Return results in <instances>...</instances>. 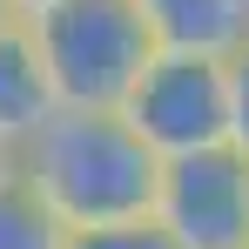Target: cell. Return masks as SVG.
<instances>
[{"label": "cell", "mask_w": 249, "mask_h": 249, "mask_svg": "<svg viewBox=\"0 0 249 249\" xmlns=\"http://www.w3.org/2000/svg\"><path fill=\"white\" fill-rule=\"evenodd\" d=\"M14 175L68 229H108L155 215L162 155L122 122V108H54L14 148Z\"/></svg>", "instance_id": "6da1fadb"}, {"label": "cell", "mask_w": 249, "mask_h": 249, "mask_svg": "<svg viewBox=\"0 0 249 249\" xmlns=\"http://www.w3.org/2000/svg\"><path fill=\"white\" fill-rule=\"evenodd\" d=\"M54 108H122L135 74L155 61V27L135 0H61L27 20Z\"/></svg>", "instance_id": "7a4b0ae2"}, {"label": "cell", "mask_w": 249, "mask_h": 249, "mask_svg": "<svg viewBox=\"0 0 249 249\" xmlns=\"http://www.w3.org/2000/svg\"><path fill=\"white\" fill-rule=\"evenodd\" d=\"M122 122L162 162L229 142V74H222V54L155 47V61L135 74V88H128V101H122Z\"/></svg>", "instance_id": "3957f363"}, {"label": "cell", "mask_w": 249, "mask_h": 249, "mask_svg": "<svg viewBox=\"0 0 249 249\" xmlns=\"http://www.w3.org/2000/svg\"><path fill=\"white\" fill-rule=\"evenodd\" d=\"M155 222L182 249H249V155L236 142L168 155L155 182Z\"/></svg>", "instance_id": "277c9868"}, {"label": "cell", "mask_w": 249, "mask_h": 249, "mask_svg": "<svg viewBox=\"0 0 249 249\" xmlns=\"http://www.w3.org/2000/svg\"><path fill=\"white\" fill-rule=\"evenodd\" d=\"M47 115H54V88H47L41 47L27 34V20H7L0 27V148L14 155Z\"/></svg>", "instance_id": "5b68a950"}, {"label": "cell", "mask_w": 249, "mask_h": 249, "mask_svg": "<svg viewBox=\"0 0 249 249\" xmlns=\"http://www.w3.org/2000/svg\"><path fill=\"white\" fill-rule=\"evenodd\" d=\"M135 7L162 47L229 54L236 41H249V0H135Z\"/></svg>", "instance_id": "8992f818"}, {"label": "cell", "mask_w": 249, "mask_h": 249, "mask_svg": "<svg viewBox=\"0 0 249 249\" xmlns=\"http://www.w3.org/2000/svg\"><path fill=\"white\" fill-rule=\"evenodd\" d=\"M68 236L74 229L7 168L0 175V249H68Z\"/></svg>", "instance_id": "52a82bcc"}, {"label": "cell", "mask_w": 249, "mask_h": 249, "mask_svg": "<svg viewBox=\"0 0 249 249\" xmlns=\"http://www.w3.org/2000/svg\"><path fill=\"white\" fill-rule=\"evenodd\" d=\"M68 249H182L155 215H135V222H108V229H74Z\"/></svg>", "instance_id": "ba28073f"}, {"label": "cell", "mask_w": 249, "mask_h": 249, "mask_svg": "<svg viewBox=\"0 0 249 249\" xmlns=\"http://www.w3.org/2000/svg\"><path fill=\"white\" fill-rule=\"evenodd\" d=\"M222 74H229V142L249 155V41L222 54Z\"/></svg>", "instance_id": "9c48e42d"}, {"label": "cell", "mask_w": 249, "mask_h": 249, "mask_svg": "<svg viewBox=\"0 0 249 249\" xmlns=\"http://www.w3.org/2000/svg\"><path fill=\"white\" fill-rule=\"evenodd\" d=\"M14 7V20H34V14H47V7H61V0H7Z\"/></svg>", "instance_id": "30bf717a"}, {"label": "cell", "mask_w": 249, "mask_h": 249, "mask_svg": "<svg viewBox=\"0 0 249 249\" xmlns=\"http://www.w3.org/2000/svg\"><path fill=\"white\" fill-rule=\"evenodd\" d=\"M7 20H14V7H7V0H0V27H7Z\"/></svg>", "instance_id": "8fae6325"}, {"label": "cell", "mask_w": 249, "mask_h": 249, "mask_svg": "<svg viewBox=\"0 0 249 249\" xmlns=\"http://www.w3.org/2000/svg\"><path fill=\"white\" fill-rule=\"evenodd\" d=\"M7 168H14V155H7V148H0V175H7Z\"/></svg>", "instance_id": "7c38bea8"}]
</instances>
